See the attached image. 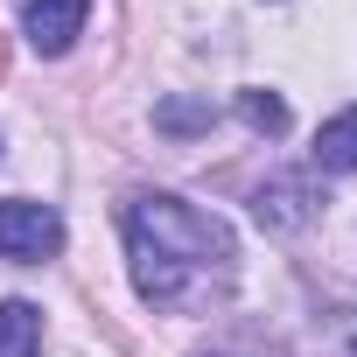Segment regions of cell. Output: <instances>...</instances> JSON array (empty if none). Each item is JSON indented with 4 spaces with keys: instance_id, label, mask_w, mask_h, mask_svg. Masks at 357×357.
Masks as SVG:
<instances>
[{
    "instance_id": "6da1fadb",
    "label": "cell",
    "mask_w": 357,
    "mask_h": 357,
    "mask_svg": "<svg viewBox=\"0 0 357 357\" xmlns=\"http://www.w3.org/2000/svg\"><path fill=\"white\" fill-rule=\"evenodd\" d=\"M126 259H133V287L154 308H204L231 287L238 245L231 231L183 204V197H133L126 204Z\"/></svg>"
},
{
    "instance_id": "7a4b0ae2",
    "label": "cell",
    "mask_w": 357,
    "mask_h": 357,
    "mask_svg": "<svg viewBox=\"0 0 357 357\" xmlns=\"http://www.w3.org/2000/svg\"><path fill=\"white\" fill-rule=\"evenodd\" d=\"M63 252V218L56 204H36V197H8L0 204V259L15 266H43Z\"/></svg>"
},
{
    "instance_id": "3957f363",
    "label": "cell",
    "mask_w": 357,
    "mask_h": 357,
    "mask_svg": "<svg viewBox=\"0 0 357 357\" xmlns=\"http://www.w3.org/2000/svg\"><path fill=\"white\" fill-rule=\"evenodd\" d=\"M84 15H91V0H29L22 8V29L43 56H63L77 36H84Z\"/></svg>"
},
{
    "instance_id": "277c9868",
    "label": "cell",
    "mask_w": 357,
    "mask_h": 357,
    "mask_svg": "<svg viewBox=\"0 0 357 357\" xmlns=\"http://www.w3.org/2000/svg\"><path fill=\"white\" fill-rule=\"evenodd\" d=\"M252 218L266 231H301L308 225V183H301V175H273V183L252 197Z\"/></svg>"
},
{
    "instance_id": "5b68a950",
    "label": "cell",
    "mask_w": 357,
    "mask_h": 357,
    "mask_svg": "<svg viewBox=\"0 0 357 357\" xmlns=\"http://www.w3.org/2000/svg\"><path fill=\"white\" fill-rule=\"evenodd\" d=\"M308 154H315L322 175H357V105L336 112V119H322V133H315Z\"/></svg>"
},
{
    "instance_id": "8992f818",
    "label": "cell",
    "mask_w": 357,
    "mask_h": 357,
    "mask_svg": "<svg viewBox=\"0 0 357 357\" xmlns=\"http://www.w3.org/2000/svg\"><path fill=\"white\" fill-rule=\"evenodd\" d=\"M218 126V105L211 98H190V91H175V98H154V133L168 140H197Z\"/></svg>"
},
{
    "instance_id": "52a82bcc",
    "label": "cell",
    "mask_w": 357,
    "mask_h": 357,
    "mask_svg": "<svg viewBox=\"0 0 357 357\" xmlns=\"http://www.w3.org/2000/svg\"><path fill=\"white\" fill-rule=\"evenodd\" d=\"M36 350H43V308L0 301V357H36Z\"/></svg>"
},
{
    "instance_id": "ba28073f",
    "label": "cell",
    "mask_w": 357,
    "mask_h": 357,
    "mask_svg": "<svg viewBox=\"0 0 357 357\" xmlns=\"http://www.w3.org/2000/svg\"><path fill=\"white\" fill-rule=\"evenodd\" d=\"M238 119H245L259 140H280V133H287V105H280L273 91H259V84H252V91H238Z\"/></svg>"
}]
</instances>
